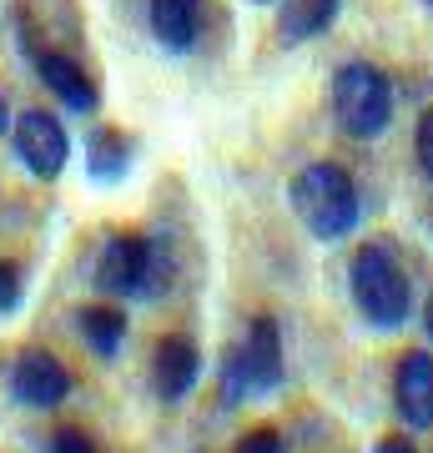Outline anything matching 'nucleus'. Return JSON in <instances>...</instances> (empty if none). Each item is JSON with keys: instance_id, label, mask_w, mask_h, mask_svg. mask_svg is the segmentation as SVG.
<instances>
[{"instance_id": "nucleus-5", "label": "nucleus", "mask_w": 433, "mask_h": 453, "mask_svg": "<svg viewBox=\"0 0 433 453\" xmlns=\"http://www.w3.org/2000/svg\"><path fill=\"white\" fill-rule=\"evenodd\" d=\"M5 388H11L16 408H26V413H56L76 393V372L66 368L50 348H20L11 372H5Z\"/></svg>"}, {"instance_id": "nucleus-13", "label": "nucleus", "mask_w": 433, "mask_h": 453, "mask_svg": "<svg viewBox=\"0 0 433 453\" xmlns=\"http://www.w3.org/2000/svg\"><path fill=\"white\" fill-rule=\"evenodd\" d=\"M337 5H343V0H282V11H277V35H282L288 46H303V41H313V35H322L333 26Z\"/></svg>"}, {"instance_id": "nucleus-7", "label": "nucleus", "mask_w": 433, "mask_h": 453, "mask_svg": "<svg viewBox=\"0 0 433 453\" xmlns=\"http://www.w3.org/2000/svg\"><path fill=\"white\" fill-rule=\"evenodd\" d=\"M202 383V348L192 333H161L151 348V393L161 403H187Z\"/></svg>"}, {"instance_id": "nucleus-22", "label": "nucleus", "mask_w": 433, "mask_h": 453, "mask_svg": "<svg viewBox=\"0 0 433 453\" xmlns=\"http://www.w3.org/2000/svg\"><path fill=\"white\" fill-rule=\"evenodd\" d=\"M257 5H273V0H257Z\"/></svg>"}, {"instance_id": "nucleus-10", "label": "nucleus", "mask_w": 433, "mask_h": 453, "mask_svg": "<svg viewBox=\"0 0 433 453\" xmlns=\"http://www.w3.org/2000/svg\"><path fill=\"white\" fill-rule=\"evenodd\" d=\"M71 323H76V338L91 348V353L101 357V363H112L121 348H127V308L116 303V297H101V303H81L76 312H71Z\"/></svg>"}, {"instance_id": "nucleus-1", "label": "nucleus", "mask_w": 433, "mask_h": 453, "mask_svg": "<svg viewBox=\"0 0 433 453\" xmlns=\"http://www.w3.org/2000/svg\"><path fill=\"white\" fill-rule=\"evenodd\" d=\"M348 292H353L358 318L368 327H378V333L403 327L408 312H414V277H408L398 247L388 237H373V242L353 247V257H348Z\"/></svg>"}, {"instance_id": "nucleus-20", "label": "nucleus", "mask_w": 433, "mask_h": 453, "mask_svg": "<svg viewBox=\"0 0 433 453\" xmlns=\"http://www.w3.org/2000/svg\"><path fill=\"white\" fill-rule=\"evenodd\" d=\"M11 127H16V121H11V106H5V91H0V136H5Z\"/></svg>"}, {"instance_id": "nucleus-17", "label": "nucleus", "mask_w": 433, "mask_h": 453, "mask_svg": "<svg viewBox=\"0 0 433 453\" xmlns=\"http://www.w3.org/2000/svg\"><path fill=\"white\" fill-rule=\"evenodd\" d=\"M288 443H282V434H277L273 423H257V428H247V434L232 443V453H282Z\"/></svg>"}, {"instance_id": "nucleus-14", "label": "nucleus", "mask_w": 433, "mask_h": 453, "mask_svg": "<svg viewBox=\"0 0 433 453\" xmlns=\"http://www.w3.org/2000/svg\"><path fill=\"white\" fill-rule=\"evenodd\" d=\"M127 166H131L127 136H121V131H112V127H101L97 136H91V172H97L101 181H116Z\"/></svg>"}, {"instance_id": "nucleus-23", "label": "nucleus", "mask_w": 433, "mask_h": 453, "mask_svg": "<svg viewBox=\"0 0 433 453\" xmlns=\"http://www.w3.org/2000/svg\"><path fill=\"white\" fill-rule=\"evenodd\" d=\"M429 5H433V0H429Z\"/></svg>"}, {"instance_id": "nucleus-4", "label": "nucleus", "mask_w": 433, "mask_h": 453, "mask_svg": "<svg viewBox=\"0 0 433 453\" xmlns=\"http://www.w3.org/2000/svg\"><path fill=\"white\" fill-rule=\"evenodd\" d=\"M333 116H337V127H343V136H353V142L383 136L388 121H393V81L368 61L337 65V76H333Z\"/></svg>"}, {"instance_id": "nucleus-6", "label": "nucleus", "mask_w": 433, "mask_h": 453, "mask_svg": "<svg viewBox=\"0 0 433 453\" xmlns=\"http://www.w3.org/2000/svg\"><path fill=\"white\" fill-rule=\"evenodd\" d=\"M11 146H16L20 166L41 181H56L71 162V136L66 127L56 121L50 111H26L16 116V127H11Z\"/></svg>"}, {"instance_id": "nucleus-8", "label": "nucleus", "mask_w": 433, "mask_h": 453, "mask_svg": "<svg viewBox=\"0 0 433 453\" xmlns=\"http://www.w3.org/2000/svg\"><path fill=\"white\" fill-rule=\"evenodd\" d=\"M393 413L403 428H433V353L429 348H408L393 363Z\"/></svg>"}, {"instance_id": "nucleus-21", "label": "nucleus", "mask_w": 433, "mask_h": 453, "mask_svg": "<svg viewBox=\"0 0 433 453\" xmlns=\"http://www.w3.org/2000/svg\"><path fill=\"white\" fill-rule=\"evenodd\" d=\"M423 333H429V342H433V292H429V303H423Z\"/></svg>"}, {"instance_id": "nucleus-18", "label": "nucleus", "mask_w": 433, "mask_h": 453, "mask_svg": "<svg viewBox=\"0 0 433 453\" xmlns=\"http://www.w3.org/2000/svg\"><path fill=\"white\" fill-rule=\"evenodd\" d=\"M414 146H418V166H423V177L433 181V106L423 116H418V136H414Z\"/></svg>"}, {"instance_id": "nucleus-2", "label": "nucleus", "mask_w": 433, "mask_h": 453, "mask_svg": "<svg viewBox=\"0 0 433 453\" xmlns=\"http://www.w3.org/2000/svg\"><path fill=\"white\" fill-rule=\"evenodd\" d=\"M292 211L318 242H343V237H353L358 217H363V196H358V181L348 177V166L307 162L292 177Z\"/></svg>"}, {"instance_id": "nucleus-16", "label": "nucleus", "mask_w": 433, "mask_h": 453, "mask_svg": "<svg viewBox=\"0 0 433 453\" xmlns=\"http://www.w3.org/2000/svg\"><path fill=\"white\" fill-rule=\"evenodd\" d=\"M20 303H26V267L16 257H0V318H11Z\"/></svg>"}, {"instance_id": "nucleus-12", "label": "nucleus", "mask_w": 433, "mask_h": 453, "mask_svg": "<svg viewBox=\"0 0 433 453\" xmlns=\"http://www.w3.org/2000/svg\"><path fill=\"white\" fill-rule=\"evenodd\" d=\"M35 71H41V81L61 96V106H71V111H97V81L81 71L71 56H61V50H46V56H35Z\"/></svg>"}, {"instance_id": "nucleus-15", "label": "nucleus", "mask_w": 433, "mask_h": 453, "mask_svg": "<svg viewBox=\"0 0 433 453\" xmlns=\"http://www.w3.org/2000/svg\"><path fill=\"white\" fill-rule=\"evenodd\" d=\"M46 453H106L86 423H56L46 434Z\"/></svg>"}, {"instance_id": "nucleus-11", "label": "nucleus", "mask_w": 433, "mask_h": 453, "mask_svg": "<svg viewBox=\"0 0 433 453\" xmlns=\"http://www.w3.org/2000/svg\"><path fill=\"white\" fill-rule=\"evenodd\" d=\"M151 35H157V46L166 50H192L197 35H202V0H151Z\"/></svg>"}, {"instance_id": "nucleus-3", "label": "nucleus", "mask_w": 433, "mask_h": 453, "mask_svg": "<svg viewBox=\"0 0 433 453\" xmlns=\"http://www.w3.org/2000/svg\"><path fill=\"white\" fill-rule=\"evenodd\" d=\"M166 273L172 267H166V252H161L157 237H146V232H116L101 247L97 267H91V282H97L101 297L142 303V297H157Z\"/></svg>"}, {"instance_id": "nucleus-9", "label": "nucleus", "mask_w": 433, "mask_h": 453, "mask_svg": "<svg viewBox=\"0 0 433 453\" xmlns=\"http://www.w3.org/2000/svg\"><path fill=\"white\" fill-rule=\"evenodd\" d=\"M242 363H247V383H252V398H267V393L282 388L288 378V363H282V327L277 318H252L247 333H242Z\"/></svg>"}, {"instance_id": "nucleus-19", "label": "nucleus", "mask_w": 433, "mask_h": 453, "mask_svg": "<svg viewBox=\"0 0 433 453\" xmlns=\"http://www.w3.org/2000/svg\"><path fill=\"white\" fill-rule=\"evenodd\" d=\"M373 453H418V449H414V443H408V434H383V438H378V449H373Z\"/></svg>"}]
</instances>
